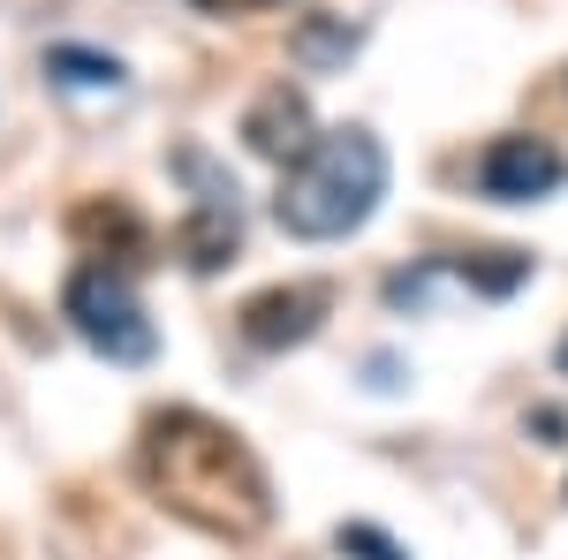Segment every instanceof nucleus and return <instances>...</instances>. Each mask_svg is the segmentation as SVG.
Masks as SVG:
<instances>
[{
	"mask_svg": "<svg viewBox=\"0 0 568 560\" xmlns=\"http://www.w3.org/2000/svg\"><path fill=\"white\" fill-rule=\"evenodd\" d=\"M342 553H364V560H402L394 538H379L372 522H342Z\"/></svg>",
	"mask_w": 568,
	"mask_h": 560,
	"instance_id": "nucleus-10",
	"label": "nucleus"
},
{
	"mask_svg": "<svg viewBox=\"0 0 568 560\" xmlns=\"http://www.w3.org/2000/svg\"><path fill=\"white\" fill-rule=\"evenodd\" d=\"M554 364H561V371H568V342H561V356H554Z\"/></svg>",
	"mask_w": 568,
	"mask_h": 560,
	"instance_id": "nucleus-12",
	"label": "nucleus"
},
{
	"mask_svg": "<svg viewBox=\"0 0 568 560\" xmlns=\"http://www.w3.org/2000/svg\"><path fill=\"white\" fill-rule=\"evenodd\" d=\"M61 310H69V326L84 334V348H99L106 364H152V348H160L130 265L84 258L77 273H69V288H61Z\"/></svg>",
	"mask_w": 568,
	"mask_h": 560,
	"instance_id": "nucleus-3",
	"label": "nucleus"
},
{
	"mask_svg": "<svg viewBox=\"0 0 568 560\" xmlns=\"http://www.w3.org/2000/svg\"><path fill=\"white\" fill-rule=\"evenodd\" d=\"M243 144L273 160V167H296L311 144H318V122H311V99L296 84H265L251 99V114H243Z\"/></svg>",
	"mask_w": 568,
	"mask_h": 560,
	"instance_id": "nucleus-6",
	"label": "nucleus"
},
{
	"mask_svg": "<svg viewBox=\"0 0 568 560\" xmlns=\"http://www.w3.org/2000/svg\"><path fill=\"white\" fill-rule=\"evenodd\" d=\"M478 190L493 205H538L561 190V152L546 136H493L478 152Z\"/></svg>",
	"mask_w": 568,
	"mask_h": 560,
	"instance_id": "nucleus-4",
	"label": "nucleus"
},
{
	"mask_svg": "<svg viewBox=\"0 0 568 560\" xmlns=\"http://www.w3.org/2000/svg\"><path fill=\"white\" fill-rule=\"evenodd\" d=\"M136 477L175 522L251 546L273 522V477L251 455V439L205 409H152L136 431Z\"/></svg>",
	"mask_w": 568,
	"mask_h": 560,
	"instance_id": "nucleus-1",
	"label": "nucleus"
},
{
	"mask_svg": "<svg viewBox=\"0 0 568 560\" xmlns=\"http://www.w3.org/2000/svg\"><path fill=\"white\" fill-rule=\"evenodd\" d=\"M379 197H387V144L372 130H318L304 160L281 167L273 220L296 243H342L379 213Z\"/></svg>",
	"mask_w": 568,
	"mask_h": 560,
	"instance_id": "nucleus-2",
	"label": "nucleus"
},
{
	"mask_svg": "<svg viewBox=\"0 0 568 560\" xmlns=\"http://www.w3.org/2000/svg\"><path fill=\"white\" fill-rule=\"evenodd\" d=\"M53 69H61V77H69V84H114V77H122V69H114V61H99V53H77V45H53Z\"/></svg>",
	"mask_w": 568,
	"mask_h": 560,
	"instance_id": "nucleus-9",
	"label": "nucleus"
},
{
	"mask_svg": "<svg viewBox=\"0 0 568 560\" xmlns=\"http://www.w3.org/2000/svg\"><path fill=\"white\" fill-rule=\"evenodd\" d=\"M205 16H258V8H288V0H190Z\"/></svg>",
	"mask_w": 568,
	"mask_h": 560,
	"instance_id": "nucleus-11",
	"label": "nucleus"
},
{
	"mask_svg": "<svg viewBox=\"0 0 568 560\" xmlns=\"http://www.w3.org/2000/svg\"><path fill=\"white\" fill-rule=\"evenodd\" d=\"M334 310V288L326 281H281L265 296L243 303V342L251 348H304Z\"/></svg>",
	"mask_w": 568,
	"mask_h": 560,
	"instance_id": "nucleus-5",
	"label": "nucleus"
},
{
	"mask_svg": "<svg viewBox=\"0 0 568 560\" xmlns=\"http://www.w3.org/2000/svg\"><path fill=\"white\" fill-rule=\"evenodd\" d=\"M296 53H304L311 69H334V61H349V53H356V31H349V23H318V16H311L304 31H296Z\"/></svg>",
	"mask_w": 568,
	"mask_h": 560,
	"instance_id": "nucleus-8",
	"label": "nucleus"
},
{
	"mask_svg": "<svg viewBox=\"0 0 568 560\" xmlns=\"http://www.w3.org/2000/svg\"><path fill=\"white\" fill-rule=\"evenodd\" d=\"M235 243H243V220H235V190H205L197 197V213L182 220V251L197 273H213L220 258H235Z\"/></svg>",
	"mask_w": 568,
	"mask_h": 560,
	"instance_id": "nucleus-7",
	"label": "nucleus"
}]
</instances>
